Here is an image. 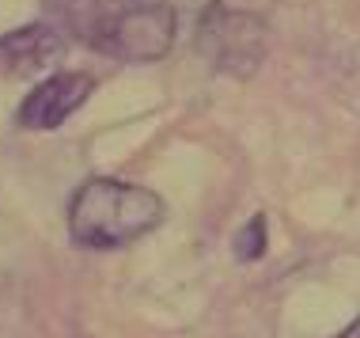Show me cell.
<instances>
[{
	"mask_svg": "<svg viewBox=\"0 0 360 338\" xmlns=\"http://www.w3.org/2000/svg\"><path fill=\"white\" fill-rule=\"evenodd\" d=\"M91 88H95V80L84 73L46 76V80L34 84V88L27 92V99L19 103L15 122L23 125V130H57V125H65L87 103Z\"/></svg>",
	"mask_w": 360,
	"mask_h": 338,
	"instance_id": "obj_4",
	"label": "cell"
},
{
	"mask_svg": "<svg viewBox=\"0 0 360 338\" xmlns=\"http://www.w3.org/2000/svg\"><path fill=\"white\" fill-rule=\"evenodd\" d=\"M338 338H360V315H356V320H353V323H349V327H345V331H342V334H338Z\"/></svg>",
	"mask_w": 360,
	"mask_h": 338,
	"instance_id": "obj_8",
	"label": "cell"
},
{
	"mask_svg": "<svg viewBox=\"0 0 360 338\" xmlns=\"http://www.w3.org/2000/svg\"><path fill=\"white\" fill-rule=\"evenodd\" d=\"M65 57V31L53 23H27L0 35V76H34Z\"/></svg>",
	"mask_w": 360,
	"mask_h": 338,
	"instance_id": "obj_5",
	"label": "cell"
},
{
	"mask_svg": "<svg viewBox=\"0 0 360 338\" xmlns=\"http://www.w3.org/2000/svg\"><path fill=\"white\" fill-rule=\"evenodd\" d=\"M167 206L148 187L122 179H87L69 201V236L76 247L114 251L137 244L163 225Z\"/></svg>",
	"mask_w": 360,
	"mask_h": 338,
	"instance_id": "obj_1",
	"label": "cell"
},
{
	"mask_svg": "<svg viewBox=\"0 0 360 338\" xmlns=\"http://www.w3.org/2000/svg\"><path fill=\"white\" fill-rule=\"evenodd\" d=\"M236 255L243 263H255L266 255V217H250V225L236 236Z\"/></svg>",
	"mask_w": 360,
	"mask_h": 338,
	"instance_id": "obj_7",
	"label": "cell"
},
{
	"mask_svg": "<svg viewBox=\"0 0 360 338\" xmlns=\"http://www.w3.org/2000/svg\"><path fill=\"white\" fill-rule=\"evenodd\" d=\"M193 46L217 73L247 80L269 54V27L255 12H239L228 4H209L201 15Z\"/></svg>",
	"mask_w": 360,
	"mask_h": 338,
	"instance_id": "obj_2",
	"label": "cell"
},
{
	"mask_svg": "<svg viewBox=\"0 0 360 338\" xmlns=\"http://www.w3.org/2000/svg\"><path fill=\"white\" fill-rule=\"evenodd\" d=\"M174 46V8L167 0H122L99 42V54L114 61H160Z\"/></svg>",
	"mask_w": 360,
	"mask_h": 338,
	"instance_id": "obj_3",
	"label": "cell"
},
{
	"mask_svg": "<svg viewBox=\"0 0 360 338\" xmlns=\"http://www.w3.org/2000/svg\"><path fill=\"white\" fill-rule=\"evenodd\" d=\"M118 4L122 0H46V12L69 38L99 50L103 31L110 23V15L118 12Z\"/></svg>",
	"mask_w": 360,
	"mask_h": 338,
	"instance_id": "obj_6",
	"label": "cell"
}]
</instances>
